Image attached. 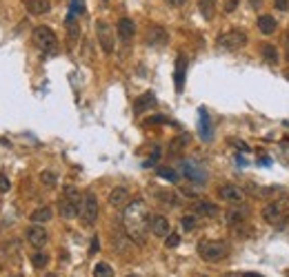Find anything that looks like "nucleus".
Instances as JSON below:
<instances>
[{
    "label": "nucleus",
    "instance_id": "obj_38",
    "mask_svg": "<svg viewBox=\"0 0 289 277\" xmlns=\"http://www.w3.org/2000/svg\"><path fill=\"white\" fill-rule=\"evenodd\" d=\"M233 7H236V0H229V3H227V7H225V9H227V11H231Z\"/></svg>",
    "mask_w": 289,
    "mask_h": 277
},
{
    "label": "nucleus",
    "instance_id": "obj_14",
    "mask_svg": "<svg viewBox=\"0 0 289 277\" xmlns=\"http://www.w3.org/2000/svg\"><path fill=\"white\" fill-rule=\"evenodd\" d=\"M109 204H112L114 208H122L129 202V191H127V187H116V189H112L109 191Z\"/></svg>",
    "mask_w": 289,
    "mask_h": 277
},
{
    "label": "nucleus",
    "instance_id": "obj_35",
    "mask_svg": "<svg viewBox=\"0 0 289 277\" xmlns=\"http://www.w3.org/2000/svg\"><path fill=\"white\" fill-rule=\"evenodd\" d=\"M276 9H280V11H287L289 9V3H287V0H276Z\"/></svg>",
    "mask_w": 289,
    "mask_h": 277
},
{
    "label": "nucleus",
    "instance_id": "obj_25",
    "mask_svg": "<svg viewBox=\"0 0 289 277\" xmlns=\"http://www.w3.org/2000/svg\"><path fill=\"white\" fill-rule=\"evenodd\" d=\"M54 218V211L49 206H40V208H36V211L32 213V222L34 224H42V222H49Z\"/></svg>",
    "mask_w": 289,
    "mask_h": 277
},
{
    "label": "nucleus",
    "instance_id": "obj_20",
    "mask_svg": "<svg viewBox=\"0 0 289 277\" xmlns=\"http://www.w3.org/2000/svg\"><path fill=\"white\" fill-rule=\"evenodd\" d=\"M185 71H187L185 55H178V60H176V91H182V84H185Z\"/></svg>",
    "mask_w": 289,
    "mask_h": 277
},
{
    "label": "nucleus",
    "instance_id": "obj_12",
    "mask_svg": "<svg viewBox=\"0 0 289 277\" xmlns=\"http://www.w3.org/2000/svg\"><path fill=\"white\" fill-rule=\"evenodd\" d=\"M149 231L156 237H167L171 233L169 220L165 218V215H149Z\"/></svg>",
    "mask_w": 289,
    "mask_h": 277
},
{
    "label": "nucleus",
    "instance_id": "obj_15",
    "mask_svg": "<svg viewBox=\"0 0 289 277\" xmlns=\"http://www.w3.org/2000/svg\"><path fill=\"white\" fill-rule=\"evenodd\" d=\"M247 218H249V208H247V206H233V208H229V211H227V215H225V220L229 222L231 226H241Z\"/></svg>",
    "mask_w": 289,
    "mask_h": 277
},
{
    "label": "nucleus",
    "instance_id": "obj_29",
    "mask_svg": "<svg viewBox=\"0 0 289 277\" xmlns=\"http://www.w3.org/2000/svg\"><path fill=\"white\" fill-rule=\"evenodd\" d=\"M94 277H114V268L109 266V264H96V268H94Z\"/></svg>",
    "mask_w": 289,
    "mask_h": 277
},
{
    "label": "nucleus",
    "instance_id": "obj_44",
    "mask_svg": "<svg viewBox=\"0 0 289 277\" xmlns=\"http://www.w3.org/2000/svg\"><path fill=\"white\" fill-rule=\"evenodd\" d=\"M127 277H138V275H127Z\"/></svg>",
    "mask_w": 289,
    "mask_h": 277
},
{
    "label": "nucleus",
    "instance_id": "obj_9",
    "mask_svg": "<svg viewBox=\"0 0 289 277\" xmlns=\"http://www.w3.org/2000/svg\"><path fill=\"white\" fill-rule=\"evenodd\" d=\"M180 169H182V173H185L189 180H194V182H205L207 180L205 166H200L198 162H194V160H182Z\"/></svg>",
    "mask_w": 289,
    "mask_h": 277
},
{
    "label": "nucleus",
    "instance_id": "obj_8",
    "mask_svg": "<svg viewBox=\"0 0 289 277\" xmlns=\"http://www.w3.org/2000/svg\"><path fill=\"white\" fill-rule=\"evenodd\" d=\"M96 36H98V42H100V49L104 53H114V29L109 22L104 20H98L96 22Z\"/></svg>",
    "mask_w": 289,
    "mask_h": 277
},
{
    "label": "nucleus",
    "instance_id": "obj_27",
    "mask_svg": "<svg viewBox=\"0 0 289 277\" xmlns=\"http://www.w3.org/2000/svg\"><path fill=\"white\" fill-rule=\"evenodd\" d=\"M189 140H192V138H189L187 133H185V135H178V138L174 140V142L169 144V151H171V153H180V151H182V149H185V146L189 144Z\"/></svg>",
    "mask_w": 289,
    "mask_h": 277
},
{
    "label": "nucleus",
    "instance_id": "obj_26",
    "mask_svg": "<svg viewBox=\"0 0 289 277\" xmlns=\"http://www.w3.org/2000/svg\"><path fill=\"white\" fill-rule=\"evenodd\" d=\"M32 264H34V268H36V270L47 268V264H49V255H47V253H42V251H36V253L32 255Z\"/></svg>",
    "mask_w": 289,
    "mask_h": 277
},
{
    "label": "nucleus",
    "instance_id": "obj_4",
    "mask_svg": "<svg viewBox=\"0 0 289 277\" xmlns=\"http://www.w3.org/2000/svg\"><path fill=\"white\" fill-rule=\"evenodd\" d=\"M262 218L269 224H276V226L282 224L289 218V195H280L278 200L269 202L265 206V211H262Z\"/></svg>",
    "mask_w": 289,
    "mask_h": 277
},
{
    "label": "nucleus",
    "instance_id": "obj_28",
    "mask_svg": "<svg viewBox=\"0 0 289 277\" xmlns=\"http://www.w3.org/2000/svg\"><path fill=\"white\" fill-rule=\"evenodd\" d=\"M156 195H158V200L165 202V204H178V198L174 195V191H163V189H156Z\"/></svg>",
    "mask_w": 289,
    "mask_h": 277
},
{
    "label": "nucleus",
    "instance_id": "obj_45",
    "mask_svg": "<svg viewBox=\"0 0 289 277\" xmlns=\"http://www.w3.org/2000/svg\"><path fill=\"white\" fill-rule=\"evenodd\" d=\"M200 277H207V275H200Z\"/></svg>",
    "mask_w": 289,
    "mask_h": 277
},
{
    "label": "nucleus",
    "instance_id": "obj_22",
    "mask_svg": "<svg viewBox=\"0 0 289 277\" xmlns=\"http://www.w3.org/2000/svg\"><path fill=\"white\" fill-rule=\"evenodd\" d=\"M260 55L267 60L269 65H278V63H280L278 47H274V45H262V47H260Z\"/></svg>",
    "mask_w": 289,
    "mask_h": 277
},
{
    "label": "nucleus",
    "instance_id": "obj_40",
    "mask_svg": "<svg viewBox=\"0 0 289 277\" xmlns=\"http://www.w3.org/2000/svg\"><path fill=\"white\" fill-rule=\"evenodd\" d=\"M249 3H251V7H258V5H260L262 0H249Z\"/></svg>",
    "mask_w": 289,
    "mask_h": 277
},
{
    "label": "nucleus",
    "instance_id": "obj_19",
    "mask_svg": "<svg viewBox=\"0 0 289 277\" xmlns=\"http://www.w3.org/2000/svg\"><path fill=\"white\" fill-rule=\"evenodd\" d=\"M256 24H258V29H260V34H265V36H272V34H276V29H278V22H276L274 16H260Z\"/></svg>",
    "mask_w": 289,
    "mask_h": 277
},
{
    "label": "nucleus",
    "instance_id": "obj_24",
    "mask_svg": "<svg viewBox=\"0 0 289 277\" xmlns=\"http://www.w3.org/2000/svg\"><path fill=\"white\" fill-rule=\"evenodd\" d=\"M198 9L205 20H212L216 14V0H198Z\"/></svg>",
    "mask_w": 289,
    "mask_h": 277
},
{
    "label": "nucleus",
    "instance_id": "obj_13",
    "mask_svg": "<svg viewBox=\"0 0 289 277\" xmlns=\"http://www.w3.org/2000/svg\"><path fill=\"white\" fill-rule=\"evenodd\" d=\"M116 32H118V38L122 42H129L134 36H136V24H134V20H129V18H120Z\"/></svg>",
    "mask_w": 289,
    "mask_h": 277
},
{
    "label": "nucleus",
    "instance_id": "obj_16",
    "mask_svg": "<svg viewBox=\"0 0 289 277\" xmlns=\"http://www.w3.org/2000/svg\"><path fill=\"white\" fill-rule=\"evenodd\" d=\"M24 7L32 16H45L51 11V3L49 0H24Z\"/></svg>",
    "mask_w": 289,
    "mask_h": 277
},
{
    "label": "nucleus",
    "instance_id": "obj_42",
    "mask_svg": "<svg viewBox=\"0 0 289 277\" xmlns=\"http://www.w3.org/2000/svg\"><path fill=\"white\" fill-rule=\"evenodd\" d=\"M285 76H287V80H289V67H287V71H285Z\"/></svg>",
    "mask_w": 289,
    "mask_h": 277
},
{
    "label": "nucleus",
    "instance_id": "obj_31",
    "mask_svg": "<svg viewBox=\"0 0 289 277\" xmlns=\"http://www.w3.org/2000/svg\"><path fill=\"white\" fill-rule=\"evenodd\" d=\"M180 224H182V229L185 231H194L196 224H198V220H196V215H182Z\"/></svg>",
    "mask_w": 289,
    "mask_h": 277
},
{
    "label": "nucleus",
    "instance_id": "obj_37",
    "mask_svg": "<svg viewBox=\"0 0 289 277\" xmlns=\"http://www.w3.org/2000/svg\"><path fill=\"white\" fill-rule=\"evenodd\" d=\"M100 249V242H98V237L91 239V249H89V253H96V251Z\"/></svg>",
    "mask_w": 289,
    "mask_h": 277
},
{
    "label": "nucleus",
    "instance_id": "obj_6",
    "mask_svg": "<svg viewBox=\"0 0 289 277\" xmlns=\"http://www.w3.org/2000/svg\"><path fill=\"white\" fill-rule=\"evenodd\" d=\"M32 40H34V45L38 47L42 53H51L54 49L58 47V38H56V34H54V29L51 27H45V24H40V27L34 29V32H32Z\"/></svg>",
    "mask_w": 289,
    "mask_h": 277
},
{
    "label": "nucleus",
    "instance_id": "obj_10",
    "mask_svg": "<svg viewBox=\"0 0 289 277\" xmlns=\"http://www.w3.org/2000/svg\"><path fill=\"white\" fill-rule=\"evenodd\" d=\"M218 198L225 202H231V204H238V202L245 200V191L241 187H236V184H220Z\"/></svg>",
    "mask_w": 289,
    "mask_h": 277
},
{
    "label": "nucleus",
    "instance_id": "obj_23",
    "mask_svg": "<svg viewBox=\"0 0 289 277\" xmlns=\"http://www.w3.org/2000/svg\"><path fill=\"white\" fill-rule=\"evenodd\" d=\"M198 113H200V135L205 142H209V140H212V122H209V115L205 109H200Z\"/></svg>",
    "mask_w": 289,
    "mask_h": 277
},
{
    "label": "nucleus",
    "instance_id": "obj_5",
    "mask_svg": "<svg viewBox=\"0 0 289 277\" xmlns=\"http://www.w3.org/2000/svg\"><path fill=\"white\" fill-rule=\"evenodd\" d=\"M247 45V34L243 29H229V32L220 34L216 38V47L223 51H238Z\"/></svg>",
    "mask_w": 289,
    "mask_h": 277
},
{
    "label": "nucleus",
    "instance_id": "obj_36",
    "mask_svg": "<svg viewBox=\"0 0 289 277\" xmlns=\"http://www.w3.org/2000/svg\"><path fill=\"white\" fill-rule=\"evenodd\" d=\"M187 0H167V5L169 7H182V5H185Z\"/></svg>",
    "mask_w": 289,
    "mask_h": 277
},
{
    "label": "nucleus",
    "instance_id": "obj_41",
    "mask_svg": "<svg viewBox=\"0 0 289 277\" xmlns=\"http://www.w3.org/2000/svg\"><path fill=\"white\" fill-rule=\"evenodd\" d=\"M243 277H262V275H256V273H245Z\"/></svg>",
    "mask_w": 289,
    "mask_h": 277
},
{
    "label": "nucleus",
    "instance_id": "obj_33",
    "mask_svg": "<svg viewBox=\"0 0 289 277\" xmlns=\"http://www.w3.org/2000/svg\"><path fill=\"white\" fill-rule=\"evenodd\" d=\"M158 175L165 177V180H169V182H178L176 171H171V169H158Z\"/></svg>",
    "mask_w": 289,
    "mask_h": 277
},
{
    "label": "nucleus",
    "instance_id": "obj_18",
    "mask_svg": "<svg viewBox=\"0 0 289 277\" xmlns=\"http://www.w3.org/2000/svg\"><path fill=\"white\" fill-rule=\"evenodd\" d=\"M194 211H196V215H202V218H216L218 206L214 204V202L202 200V202H196V204H194Z\"/></svg>",
    "mask_w": 289,
    "mask_h": 277
},
{
    "label": "nucleus",
    "instance_id": "obj_34",
    "mask_svg": "<svg viewBox=\"0 0 289 277\" xmlns=\"http://www.w3.org/2000/svg\"><path fill=\"white\" fill-rule=\"evenodd\" d=\"M9 189H11V182H9V177L5 175V173H0V193H7Z\"/></svg>",
    "mask_w": 289,
    "mask_h": 277
},
{
    "label": "nucleus",
    "instance_id": "obj_21",
    "mask_svg": "<svg viewBox=\"0 0 289 277\" xmlns=\"http://www.w3.org/2000/svg\"><path fill=\"white\" fill-rule=\"evenodd\" d=\"M151 107H156V96L153 94H143L134 102V111H136V113H143L145 109H151Z\"/></svg>",
    "mask_w": 289,
    "mask_h": 277
},
{
    "label": "nucleus",
    "instance_id": "obj_39",
    "mask_svg": "<svg viewBox=\"0 0 289 277\" xmlns=\"http://www.w3.org/2000/svg\"><path fill=\"white\" fill-rule=\"evenodd\" d=\"M285 47H287V58H289V32H287V38H285Z\"/></svg>",
    "mask_w": 289,
    "mask_h": 277
},
{
    "label": "nucleus",
    "instance_id": "obj_17",
    "mask_svg": "<svg viewBox=\"0 0 289 277\" xmlns=\"http://www.w3.org/2000/svg\"><path fill=\"white\" fill-rule=\"evenodd\" d=\"M145 40H147V45H165L167 42V32L163 27H158V24H153V27L147 29Z\"/></svg>",
    "mask_w": 289,
    "mask_h": 277
},
{
    "label": "nucleus",
    "instance_id": "obj_43",
    "mask_svg": "<svg viewBox=\"0 0 289 277\" xmlns=\"http://www.w3.org/2000/svg\"><path fill=\"white\" fill-rule=\"evenodd\" d=\"M45 277H58V275H45Z\"/></svg>",
    "mask_w": 289,
    "mask_h": 277
},
{
    "label": "nucleus",
    "instance_id": "obj_2",
    "mask_svg": "<svg viewBox=\"0 0 289 277\" xmlns=\"http://www.w3.org/2000/svg\"><path fill=\"white\" fill-rule=\"evenodd\" d=\"M81 204H83V198H81V191L76 187H67L63 191L58 200V211H60V218L65 220H71L81 213Z\"/></svg>",
    "mask_w": 289,
    "mask_h": 277
},
{
    "label": "nucleus",
    "instance_id": "obj_1",
    "mask_svg": "<svg viewBox=\"0 0 289 277\" xmlns=\"http://www.w3.org/2000/svg\"><path fill=\"white\" fill-rule=\"evenodd\" d=\"M122 224L132 242L143 244L149 231V213H147V204L143 200H134L129 202L125 213H122Z\"/></svg>",
    "mask_w": 289,
    "mask_h": 277
},
{
    "label": "nucleus",
    "instance_id": "obj_32",
    "mask_svg": "<svg viewBox=\"0 0 289 277\" xmlns=\"http://www.w3.org/2000/svg\"><path fill=\"white\" fill-rule=\"evenodd\" d=\"M178 244H180V235H176V233H169V235L165 237V246H167V249H176Z\"/></svg>",
    "mask_w": 289,
    "mask_h": 277
},
{
    "label": "nucleus",
    "instance_id": "obj_30",
    "mask_svg": "<svg viewBox=\"0 0 289 277\" xmlns=\"http://www.w3.org/2000/svg\"><path fill=\"white\" fill-rule=\"evenodd\" d=\"M40 182L45 184V187L54 189V187H56V182H58V177H56V173H51V171H42V173H40Z\"/></svg>",
    "mask_w": 289,
    "mask_h": 277
},
{
    "label": "nucleus",
    "instance_id": "obj_11",
    "mask_svg": "<svg viewBox=\"0 0 289 277\" xmlns=\"http://www.w3.org/2000/svg\"><path fill=\"white\" fill-rule=\"evenodd\" d=\"M27 242L34 246V249H42L47 242H49V233L45 226H40V224H32L27 229Z\"/></svg>",
    "mask_w": 289,
    "mask_h": 277
},
{
    "label": "nucleus",
    "instance_id": "obj_3",
    "mask_svg": "<svg viewBox=\"0 0 289 277\" xmlns=\"http://www.w3.org/2000/svg\"><path fill=\"white\" fill-rule=\"evenodd\" d=\"M229 253V246L223 239H200L198 242V255L205 262H220Z\"/></svg>",
    "mask_w": 289,
    "mask_h": 277
},
{
    "label": "nucleus",
    "instance_id": "obj_7",
    "mask_svg": "<svg viewBox=\"0 0 289 277\" xmlns=\"http://www.w3.org/2000/svg\"><path fill=\"white\" fill-rule=\"evenodd\" d=\"M78 218L85 226H94L96 220H98V200L94 193H85L83 195V204H81V213Z\"/></svg>",
    "mask_w": 289,
    "mask_h": 277
}]
</instances>
